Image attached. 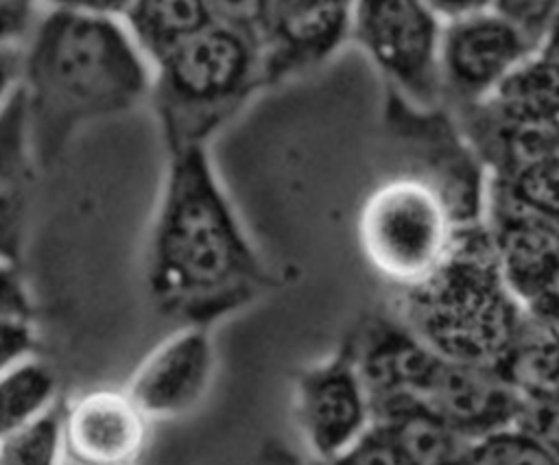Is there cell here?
Masks as SVG:
<instances>
[{
    "instance_id": "obj_14",
    "label": "cell",
    "mask_w": 559,
    "mask_h": 465,
    "mask_svg": "<svg viewBox=\"0 0 559 465\" xmlns=\"http://www.w3.org/2000/svg\"><path fill=\"white\" fill-rule=\"evenodd\" d=\"M369 402L391 395L421 397L441 354L430 349L395 314H369L347 334Z\"/></svg>"
},
{
    "instance_id": "obj_15",
    "label": "cell",
    "mask_w": 559,
    "mask_h": 465,
    "mask_svg": "<svg viewBox=\"0 0 559 465\" xmlns=\"http://www.w3.org/2000/svg\"><path fill=\"white\" fill-rule=\"evenodd\" d=\"M419 400L472 441L511 424L520 395L491 367L441 356Z\"/></svg>"
},
{
    "instance_id": "obj_12",
    "label": "cell",
    "mask_w": 559,
    "mask_h": 465,
    "mask_svg": "<svg viewBox=\"0 0 559 465\" xmlns=\"http://www.w3.org/2000/svg\"><path fill=\"white\" fill-rule=\"evenodd\" d=\"M214 371L207 325H183L157 345L135 369L127 393L151 417H177L205 395Z\"/></svg>"
},
{
    "instance_id": "obj_11",
    "label": "cell",
    "mask_w": 559,
    "mask_h": 465,
    "mask_svg": "<svg viewBox=\"0 0 559 465\" xmlns=\"http://www.w3.org/2000/svg\"><path fill=\"white\" fill-rule=\"evenodd\" d=\"M354 0H269L260 37L262 85L325 61L349 35Z\"/></svg>"
},
{
    "instance_id": "obj_28",
    "label": "cell",
    "mask_w": 559,
    "mask_h": 465,
    "mask_svg": "<svg viewBox=\"0 0 559 465\" xmlns=\"http://www.w3.org/2000/svg\"><path fill=\"white\" fill-rule=\"evenodd\" d=\"M41 13V0H0V48L22 46Z\"/></svg>"
},
{
    "instance_id": "obj_30",
    "label": "cell",
    "mask_w": 559,
    "mask_h": 465,
    "mask_svg": "<svg viewBox=\"0 0 559 465\" xmlns=\"http://www.w3.org/2000/svg\"><path fill=\"white\" fill-rule=\"evenodd\" d=\"M0 317H31L26 288L13 264L0 260Z\"/></svg>"
},
{
    "instance_id": "obj_9",
    "label": "cell",
    "mask_w": 559,
    "mask_h": 465,
    "mask_svg": "<svg viewBox=\"0 0 559 465\" xmlns=\"http://www.w3.org/2000/svg\"><path fill=\"white\" fill-rule=\"evenodd\" d=\"M483 223L515 301L526 314L557 323L559 218L485 194Z\"/></svg>"
},
{
    "instance_id": "obj_31",
    "label": "cell",
    "mask_w": 559,
    "mask_h": 465,
    "mask_svg": "<svg viewBox=\"0 0 559 465\" xmlns=\"http://www.w3.org/2000/svg\"><path fill=\"white\" fill-rule=\"evenodd\" d=\"M22 79V46L0 48V109L9 103Z\"/></svg>"
},
{
    "instance_id": "obj_5",
    "label": "cell",
    "mask_w": 559,
    "mask_h": 465,
    "mask_svg": "<svg viewBox=\"0 0 559 465\" xmlns=\"http://www.w3.org/2000/svg\"><path fill=\"white\" fill-rule=\"evenodd\" d=\"M454 227L426 183L393 175L367 194L358 214V242L371 269L393 288H402L439 264Z\"/></svg>"
},
{
    "instance_id": "obj_3",
    "label": "cell",
    "mask_w": 559,
    "mask_h": 465,
    "mask_svg": "<svg viewBox=\"0 0 559 465\" xmlns=\"http://www.w3.org/2000/svg\"><path fill=\"white\" fill-rule=\"evenodd\" d=\"M393 308L443 358L485 367L504 354L526 319L500 275L483 220L456 225L439 264L395 288Z\"/></svg>"
},
{
    "instance_id": "obj_25",
    "label": "cell",
    "mask_w": 559,
    "mask_h": 465,
    "mask_svg": "<svg viewBox=\"0 0 559 465\" xmlns=\"http://www.w3.org/2000/svg\"><path fill=\"white\" fill-rule=\"evenodd\" d=\"M489 9L515 24L535 44L555 35L559 0H489Z\"/></svg>"
},
{
    "instance_id": "obj_33",
    "label": "cell",
    "mask_w": 559,
    "mask_h": 465,
    "mask_svg": "<svg viewBox=\"0 0 559 465\" xmlns=\"http://www.w3.org/2000/svg\"><path fill=\"white\" fill-rule=\"evenodd\" d=\"M424 2L441 17V22L489 7V0H424Z\"/></svg>"
},
{
    "instance_id": "obj_18",
    "label": "cell",
    "mask_w": 559,
    "mask_h": 465,
    "mask_svg": "<svg viewBox=\"0 0 559 465\" xmlns=\"http://www.w3.org/2000/svg\"><path fill=\"white\" fill-rule=\"evenodd\" d=\"M371 421L384 428L404 465L461 463L467 441L415 395H391L371 404Z\"/></svg>"
},
{
    "instance_id": "obj_7",
    "label": "cell",
    "mask_w": 559,
    "mask_h": 465,
    "mask_svg": "<svg viewBox=\"0 0 559 465\" xmlns=\"http://www.w3.org/2000/svg\"><path fill=\"white\" fill-rule=\"evenodd\" d=\"M441 24L424 0H354L347 39L360 46L389 90L415 107H439Z\"/></svg>"
},
{
    "instance_id": "obj_6",
    "label": "cell",
    "mask_w": 559,
    "mask_h": 465,
    "mask_svg": "<svg viewBox=\"0 0 559 465\" xmlns=\"http://www.w3.org/2000/svg\"><path fill=\"white\" fill-rule=\"evenodd\" d=\"M386 127L402 172L426 183L454 225L483 220L485 168L448 107H415L386 87Z\"/></svg>"
},
{
    "instance_id": "obj_21",
    "label": "cell",
    "mask_w": 559,
    "mask_h": 465,
    "mask_svg": "<svg viewBox=\"0 0 559 465\" xmlns=\"http://www.w3.org/2000/svg\"><path fill=\"white\" fill-rule=\"evenodd\" d=\"M52 367L31 356L0 371V439L35 419L57 402Z\"/></svg>"
},
{
    "instance_id": "obj_32",
    "label": "cell",
    "mask_w": 559,
    "mask_h": 465,
    "mask_svg": "<svg viewBox=\"0 0 559 465\" xmlns=\"http://www.w3.org/2000/svg\"><path fill=\"white\" fill-rule=\"evenodd\" d=\"M46 4L55 7H66V9H76L85 13H98V15H111L120 17L122 11L131 0H44Z\"/></svg>"
},
{
    "instance_id": "obj_2",
    "label": "cell",
    "mask_w": 559,
    "mask_h": 465,
    "mask_svg": "<svg viewBox=\"0 0 559 465\" xmlns=\"http://www.w3.org/2000/svg\"><path fill=\"white\" fill-rule=\"evenodd\" d=\"M153 70L120 17L48 4L22 44L33 155L50 168L90 122L148 98Z\"/></svg>"
},
{
    "instance_id": "obj_13",
    "label": "cell",
    "mask_w": 559,
    "mask_h": 465,
    "mask_svg": "<svg viewBox=\"0 0 559 465\" xmlns=\"http://www.w3.org/2000/svg\"><path fill=\"white\" fill-rule=\"evenodd\" d=\"M61 437L72 463H135L148 443V417L127 389H94L63 408Z\"/></svg>"
},
{
    "instance_id": "obj_26",
    "label": "cell",
    "mask_w": 559,
    "mask_h": 465,
    "mask_svg": "<svg viewBox=\"0 0 559 465\" xmlns=\"http://www.w3.org/2000/svg\"><path fill=\"white\" fill-rule=\"evenodd\" d=\"M531 437L557 452L559 432V406L557 395H520L513 421Z\"/></svg>"
},
{
    "instance_id": "obj_29",
    "label": "cell",
    "mask_w": 559,
    "mask_h": 465,
    "mask_svg": "<svg viewBox=\"0 0 559 465\" xmlns=\"http://www.w3.org/2000/svg\"><path fill=\"white\" fill-rule=\"evenodd\" d=\"M35 332L31 317H0V371L33 354Z\"/></svg>"
},
{
    "instance_id": "obj_19",
    "label": "cell",
    "mask_w": 559,
    "mask_h": 465,
    "mask_svg": "<svg viewBox=\"0 0 559 465\" xmlns=\"http://www.w3.org/2000/svg\"><path fill=\"white\" fill-rule=\"evenodd\" d=\"M120 22L153 65L173 48L214 24V17L205 0H131Z\"/></svg>"
},
{
    "instance_id": "obj_4",
    "label": "cell",
    "mask_w": 559,
    "mask_h": 465,
    "mask_svg": "<svg viewBox=\"0 0 559 465\" xmlns=\"http://www.w3.org/2000/svg\"><path fill=\"white\" fill-rule=\"evenodd\" d=\"M151 92L166 146L205 144L262 85L260 44L210 24L151 65Z\"/></svg>"
},
{
    "instance_id": "obj_27",
    "label": "cell",
    "mask_w": 559,
    "mask_h": 465,
    "mask_svg": "<svg viewBox=\"0 0 559 465\" xmlns=\"http://www.w3.org/2000/svg\"><path fill=\"white\" fill-rule=\"evenodd\" d=\"M216 24H225L260 44L269 0H205Z\"/></svg>"
},
{
    "instance_id": "obj_17",
    "label": "cell",
    "mask_w": 559,
    "mask_h": 465,
    "mask_svg": "<svg viewBox=\"0 0 559 465\" xmlns=\"http://www.w3.org/2000/svg\"><path fill=\"white\" fill-rule=\"evenodd\" d=\"M491 116L535 127H557L559 79L555 35L531 50L507 76L478 103Z\"/></svg>"
},
{
    "instance_id": "obj_20",
    "label": "cell",
    "mask_w": 559,
    "mask_h": 465,
    "mask_svg": "<svg viewBox=\"0 0 559 465\" xmlns=\"http://www.w3.org/2000/svg\"><path fill=\"white\" fill-rule=\"evenodd\" d=\"M491 369L518 395H557V323L526 314L518 336Z\"/></svg>"
},
{
    "instance_id": "obj_22",
    "label": "cell",
    "mask_w": 559,
    "mask_h": 465,
    "mask_svg": "<svg viewBox=\"0 0 559 465\" xmlns=\"http://www.w3.org/2000/svg\"><path fill=\"white\" fill-rule=\"evenodd\" d=\"M559 155L528 162L504 175H487L485 194L509 205L559 218L557 201Z\"/></svg>"
},
{
    "instance_id": "obj_23",
    "label": "cell",
    "mask_w": 559,
    "mask_h": 465,
    "mask_svg": "<svg viewBox=\"0 0 559 465\" xmlns=\"http://www.w3.org/2000/svg\"><path fill=\"white\" fill-rule=\"evenodd\" d=\"M559 454L515 424L489 430L467 441L461 463L476 465H555Z\"/></svg>"
},
{
    "instance_id": "obj_16",
    "label": "cell",
    "mask_w": 559,
    "mask_h": 465,
    "mask_svg": "<svg viewBox=\"0 0 559 465\" xmlns=\"http://www.w3.org/2000/svg\"><path fill=\"white\" fill-rule=\"evenodd\" d=\"M35 168L24 96L17 87L0 109V260L13 266L28 236Z\"/></svg>"
},
{
    "instance_id": "obj_1",
    "label": "cell",
    "mask_w": 559,
    "mask_h": 465,
    "mask_svg": "<svg viewBox=\"0 0 559 465\" xmlns=\"http://www.w3.org/2000/svg\"><path fill=\"white\" fill-rule=\"evenodd\" d=\"M146 286L155 308L186 325H207L277 286L245 236L205 144L168 148Z\"/></svg>"
},
{
    "instance_id": "obj_10",
    "label": "cell",
    "mask_w": 559,
    "mask_h": 465,
    "mask_svg": "<svg viewBox=\"0 0 559 465\" xmlns=\"http://www.w3.org/2000/svg\"><path fill=\"white\" fill-rule=\"evenodd\" d=\"M295 419L308 450L336 463L371 421V402L356 371L349 341L295 380Z\"/></svg>"
},
{
    "instance_id": "obj_24",
    "label": "cell",
    "mask_w": 559,
    "mask_h": 465,
    "mask_svg": "<svg viewBox=\"0 0 559 465\" xmlns=\"http://www.w3.org/2000/svg\"><path fill=\"white\" fill-rule=\"evenodd\" d=\"M63 408L55 402L48 410L0 439V463L48 465L63 454Z\"/></svg>"
},
{
    "instance_id": "obj_8",
    "label": "cell",
    "mask_w": 559,
    "mask_h": 465,
    "mask_svg": "<svg viewBox=\"0 0 559 465\" xmlns=\"http://www.w3.org/2000/svg\"><path fill=\"white\" fill-rule=\"evenodd\" d=\"M537 46L489 7L445 20L439 37L441 105L456 111L483 100Z\"/></svg>"
}]
</instances>
